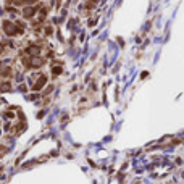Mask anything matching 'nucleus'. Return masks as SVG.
<instances>
[{"mask_svg":"<svg viewBox=\"0 0 184 184\" xmlns=\"http://www.w3.org/2000/svg\"><path fill=\"white\" fill-rule=\"evenodd\" d=\"M3 31H5L8 36H16V34H21L23 32V29L21 28H16L13 23H10V21H3Z\"/></svg>","mask_w":184,"mask_h":184,"instance_id":"f257e3e1","label":"nucleus"},{"mask_svg":"<svg viewBox=\"0 0 184 184\" xmlns=\"http://www.w3.org/2000/svg\"><path fill=\"white\" fill-rule=\"evenodd\" d=\"M42 63H44V60L39 58V57H31L29 61H26V65H28V66H32V68H36V66H40Z\"/></svg>","mask_w":184,"mask_h":184,"instance_id":"f03ea898","label":"nucleus"},{"mask_svg":"<svg viewBox=\"0 0 184 184\" xmlns=\"http://www.w3.org/2000/svg\"><path fill=\"white\" fill-rule=\"evenodd\" d=\"M45 82H47V78H45V76H40L39 79H37V81L34 82L32 89H34V90H40V89H42V87L45 86Z\"/></svg>","mask_w":184,"mask_h":184,"instance_id":"7ed1b4c3","label":"nucleus"},{"mask_svg":"<svg viewBox=\"0 0 184 184\" xmlns=\"http://www.w3.org/2000/svg\"><path fill=\"white\" fill-rule=\"evenodd\" d=\"M36 11H37V8H34V7H28V8H24L23 15H24V18H32Z\"/></svg>","mask_w":184,"mask_h":184,"instance_id":"20e7f679","label":"nucleus"},{"mask_svg":"<svg viewBox=\"0 0 184 184\" xmlns=\"http://www.w3.org/2000/svg\"><path fill=\"white\" fill-rule=\"evenodd\" d=\"M26 53H29L31 57H37V55H39V47H36V45H31L29 49L26 50Z\"/></svg>","mask_w":184,"mask_h":184,"instance_id":"39448f33","label":"nucleus"},{"mask_svg":"<svg viewBox=\"0 0 184 184\" xmlns=\"http://www.w3.org/2000/svg\"><path fill=\"white\" fill-rule=\"evenodd\" d=\"M10 3H15V5H23V3H34L36 0H8Z\"/></svg>","mask_w":184,"mask_h":184,"instance_id":"423d86ee","label":"nucleus"},{"mask_svg":"<svg viewBox=\"0 0 184 184\" xmlns=\"http://www.w3.org/2000/svg\"><path fill=\"white\" fill-rule=\"evenodd\" d=\"M0 90H2V92H8V90H11V84L10 82H3V84L0 86Z\"/></svg>","mask_w":184,"mask_h":184,"instance_id":"0eeeda50","label":"nucleus"},{"mask_svg":"<svg viewBox=\"0 0 184 184\" xmlns=\"http://www.w3.org/2000/svg\"><path fill=\"white\" fill-rule=\"evenodd\" d=\"M61 71H63V70H61V68H60V66H55L53 70H52V73H53L55 76H58L60 73H61Z\"/></svg>","mask_w":184,"mask_h":184,"instance_id":"6e6552de","label":"nucleus"},{"mask_svg":"<svg viewBox=\"0 0 184 184\" xmlns=\"http://www.w3.org/2000/svg\"><path fill=\"white\" fill-rule=\"evenodd\" d=\"M45 34H52V28H47L45 29Z\"/></svg>","mask_w":184,"mask_h":184,"instance_id":"1a4fd4ad","label":"nucleus"},{"mask_svg":"<svg viewBox=\"0 0 184 184\" xmlns=\"http://www.w3.org/2000/svg\"><path fill=\"white\" fill-rule=\"evenodd\" d=\"M2 50H3V47H2V44H0V53H2Z\"/></svg>","mask_w":184,"mask_h":184,"instance_id":"9d476101","label":"nucleus"}]
</instances>
